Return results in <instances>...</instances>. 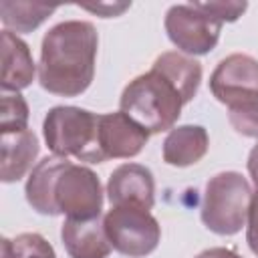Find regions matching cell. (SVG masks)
Masks as SVG:
<instances>
[{
    "instance_id": "6da1fadb",
    "label": "cell",
    "mask_w": 258,
    "mask_h": 258,
    "mask_svg": "<svg viewBox=\"0 0 258 258\" xmlns=\"http://www.w3.org/2000/svg\"><path fill=\"white\" fill-rule=\"evenodd\" d=\"M99 48L97 28L87 20L54 24L42 38L38 83L56 97H79L95 77Z\"/></svg>"
},
{
    "instance_id": "7a4b0ae2",
    "label": "cell",
    "mask_w": 258,
    "mask_h": 258,
    "mask_svg": "<svg viewBox=\"0 0 258 258\" xmlns=\"http://www.w3.org/2000/svg\"><path fill=\"white\" fill-rule=\"evenodd\" d=\"M183 105L179 89L155 69L129 81L119 99V109L151 135L171 131Z\"/></svg>"
},
{
    "instance_id": "3957f363",
    "label": "cell",
    "mask_w": 258,
    "mask_h": 258,
    "mask_svg": "<svg viewBox=\"0 0 258 258\" xmlns=\"http://www.w3.org/2000/svg\"><path fill=\"white\" fill-rule=\"evenodd\" d=\"M42 135L52 155L103 163L99 149V115L81 107H52L42 121Z\"/></svg>"
},
{
    "instance_id": "277c9868",
    "label": "cell",
    "mask_w": 258,
    "mask_h": 258,
    "mask_svg": "<svg viewBox=\"0 0 258 258\" xmlns=\"http://www.w3.org/2000/svg\"><path fill=\"white\" fill-rule=\"evenodd\" d=\"M252 187L238 171H220L208 179L202 200L204 226L220 236L238 234L248 220Z\"/></svg>"
},
{
    "instance_id": "5b68a950",
    "label": "cell",
    "mask_w": 258,
    "mask_h": 258,
    "mask_svg": "<svg viewBox=\"0 0 258 258\" xmlns=\"http://www.w3.org/2000/svg\"><path fill=\"white\" fill-rule=\"evenodd\" d=\"M50 204L54 216L62 214L71 220L101 218L103 187L97 173L85 165L67 159L54 175Z\"/></svg>"
},
{
    "instance_id": "8992f818",
    "label": "cell",
    "mask_w": 258,
    "mask_h": 258,
    "mask_svg": "<svg viewBox=\"0 0 258 258\" xmlns=\"http://www.w3.org/2000/svg\"><path fill=\"white\" fill-rule=\"evenodd\" d=\"M103 224L113 250L129 258L149 256L161 240L159 222L141 208L111 206L103 216Z\"/></svg>"
},
{
    "instance_id": "52a82bcc",
    "label": "cell",
    "mask_w": 258,
    "mask_h": 258,
    "mask_svg": "<svg viewBox=\"0 0 258 258\" xmlns=\"http://www.w3.org/2000/svg\"><path fill=\"white\" fill-rule=\"evenodd\" d=\"M167 38L183 54H208L216 48L222 22L194 4H175L165 14Z\"/></svg>"
},
{
    "instance_id": "ba28073f",
    "label": "cell",
    "mask_w": 258,
    "mask_h": 258,
    "mask_svg": "<svg viewBox=\"0 0 258 258\" xmlns=\"http://www.w3.org/2000/svg\"><path fill=\"white\" fill-rule=\"evenodd\" d=\"M210 91L228 109L258 105V60L242 52L222 58L210 77Z\"/></svg>"
},
{
    "instance_id": "9c48e42d",
    "label": "cell",
    "mask_w": 258,
    "mask_h": 258,
    "mask_svg": "<svg viewBox=\"0 0 258 258\" xmlns=\"http://www.w3.org/2000/svg\"><path fill=\"white\" fill-rule=\"evenodd\" d=\"M149 131L123 111L99 115V149L103 159H129L141 153Z\"/></svg>"
},
{
    "instance_id": "30bf717a",
    "label": "cell",
    "mask_w": 258,
    "mask_h": 258,
    "mask_svg": "<svg viewBox=\"0 0 258 258\" xmlns=\"http://www.w3.org/2000/svg\"><path fill=\"white\" fill-rule=\"evenodd\" d=\"M107 198L111 206H133L151 210L155 204V179L141 163H123L109 175Z\"/></svg>"
},
{
    "instance_id": "8fae6325",
    "label": "cell",
    "mask_w": 258,
    "mask_h": 258,
    "mask_svg": "<svg viewBox=\"0 0 258 258\" xmlns=\"http://www.w3.org/2000/svg\"><path fill=\"white\" fill-rule=\"evenodd\" d=\"M60 240L71 258H107L111 254V242L101 218L71 220L60 226Z\"/></svg>"
},
{
    "instance_id": "7c38bea8",
    "label": "cell",
    "mask_w": 258,
    "mask_h": 258,
    "mask_svg": "<svg viewBox=\"0 0 258 258\" xmlns=\"http://www.w3.org/2000/svg\"><path fill=\"white\" fill-rule=\"evenodd\" d=\"M2 93H18L34 81V60L28 44L14 32L2 30Z\"/></svg>"
},
{
    "instance_id": "4fadbf2b",
    "label": "cell",
    "mask_w": 258,
    "mask_h": 258,
    "mask_svg": "<svg viewBox=\"0 0 258 258\" xmlns=\"http://www.w3.org/2000/svg\"><path fill=\"white\" fill-rule=\"evenodd\" d=\"M0 151H2L0 179L4 183L18 181L20 177L26 175V171H32V163L40 151L38 137L30 129L20 133H2Z\"/></svg>"
},
{
    "instance_id": "5bb4252c",
    "label": "cell",
    "mask_w": 258,
    "mask_h": 258,
    "mask_svg": "<svg viewBox=\"0 0 258 258\" xmlns=\"http://www.w3.org/2000/svg\"><path fill=\"white\" fill-rule=\"evenodd\" d=\"M210 147L208 131L202 125H179L173 127L161 147L163 161L171 167H187L198 163Z\"/></svg>"
},
{
    "instance_id": "9a60e30c",
    "label": "cell",
    "mask_w": 258,
    "mask_h": 258,
    "mask_svg": "<svg viewBox=\"0 0 258 258\" xmlns=\"http://www.w3.org/2000/svg\"><path fill=\"white\" fill-rule=\"evenodd\" d=\"M151 69L165 75L179 89L185 103H189L198 95L202 83V64L196 58L177 50H169V52H161Z\"/></svg>"
},
{
    "instance_id": "2e32d148",
    "label": "cell",
    "mask_w": 258,
    "mask_h": 258,
    "mask_svg": "<svg viewBox=\"0 0 258 258\" xmlns=\"http://www.w3.org/2000/svg\"><path fill=\"white\" fill-rule=\"evenodd\" d=\"M64 161L67 157H58V155L44 157L32 167L26 179V185H24L26 202L30 204L32 210H36L42 216H54L52 204H50V189H52L54 175L62 167Z\"/></svg>"
},
{
    "instance_id": "e0dca14e",
    "label": "cell",
    "mask_w": 258,
    "mask_h": 258,
    "mask_svg": "<svg viewBox=\"0 0 258 258\" xmlns=\"http://www.w3.org/2000/svg\"><path fill=\"white\" fill-rule=\"evenodd\" d=\"M56 10L54 4H40V2H0V20L4 30L26 34L38 28L52 12Z\"/></svg>"
},
{
    "instance_id": "ac0fdd59",
    "label": "cell",
    "mask_w": 258,
    "mask_h": 258,
    "mask_svg": "<svg viewBox=\"0 0 258 258\" xmlns=\"http://www.w3.org/2000/svg\"><path fill=\"white\" fill-rule=\"evenodd\" d=\"M2 258H56V254L44 236L24 232L14 240L2 238Z\"/></svg>"
},
{
    "instance_id": "d6986e66",
    "label": "cell",
    "mask_w": 258,
    "mask_h": 258,
    "mask_svg": "<svg viewBox=\"0 0 258 258\" xmlns=\"http://www.w3.org/2000/svg\"><path fill=\"white\" fill-rule=\"evenodd\" d=\"M0 129L2 133H20L28 129V105L20 93H2Z\"/></svg>"
},
{
    "instance_id": "ffe728a7",
    "label": "cell",
    "mask_w": 258,
    "mask_h": 258,
    "mask_svg": "<svg viewBox=\"0 0 258 258\" xmlns=\"http://www.w3.org/2000/svg\"><path fill=\"white\" fill-rule=\"evenodd\" d=\"M228 119H230V125L236 129V133L258 139V105L230 109Z\"/></svg>"
},
{
    "instance_id": "44dd1931",
    "label": "cell",
    "mask_w": 258,
    "mask_h": 258,
    "mask_svg": "<svg viewBox=\"0 0 258 258\" xmlns=\"http://www.w3.org/2000/svg\"><path fill=\"white\" fill-rule=\"evenodd\" d=\"M191 4L198 10L214 16L222 24L224 22H236L244 14V10L248 8L246 2H191Z\"/></svg>"
},
{
    "instance_id": "7402d4cb",
    "label": "cell",
    "mask_w": 258,
    "mask_h": 258,
    "mask_svg": "<svg viewBox=\"0 0 258 258\" xmlns=\"http://www.w3.org/2000/svg\"><path fill=\"white\" fill-rule=\"evenodd\" d=\"M246 242L254 256H258V185L256 191H252L248 220H246Z\"/></svg>"
},
{
    "instance_id": "603a6c76",
    "label": "cell",
    "mask_w": 258,
    "mask_h": 258,
    "mask_svg": "<svg viewBox=\"0 0 258 258\" xmlns=\"http://www.w3.org/2000/svg\"><path fill=\"white\" fill-rule=\"evenodd\" d=\"M131 6V2H103V4H85L81 8L99 14L101 18H111V16H119L121 12H125Z\"/></svg>"
},
{
    "instance_id": "cb8c5ba5",
    "label": "cell",
    "mask_w": 258,
    "mask_h": 258,
    "mask_svg": "<svg viewBox=\"0 0 258 258\" xmlns=\"http://www.w3.org/2000/svg\"><path fill=\"white\" fill-rule=\"evenodd\" d=\"M194 258H242V256H240L238 252L230 250V248H222V246H218V248H208V250L200 252V254L194 256Z\"/></svg>"
},
{
    "instance_id": "d4e9b609",
    "label": "cell",
    "mask_w": 258,
    "mask_h": 258,
    "mask_svg": "<svg viewBox=\"0 0 258 258\" xmlns=\"http://www.w3.org/2000/svg\"><path fill=\"white\" fill-rule=\"evenodd\" d=\"M246 167H248V173H250V177H252L254 185H258V143L250 149V155H248Z\"/></svg>"
}]
</instances>
